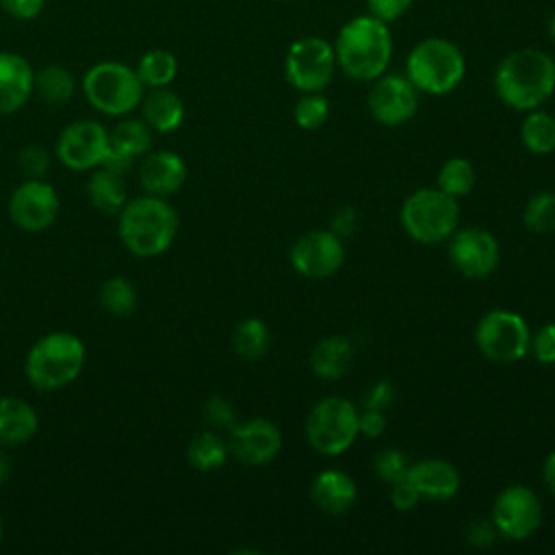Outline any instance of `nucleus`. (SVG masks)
Segmentation results:
<instances>
[{
    "label": "nucleus",
    "instance_id": "nucleus-1",
    "mask_svg": "<svg viewBox=\"0 0 555 555\" xmlns=\"http://www.w3.org/2000/svg\"><path fill=\"white\" fill-rule=\"evenodd\" d=\"M494 91L514 111H535L555 91V61L538 48L514 50L494 69Z\"/></svg>",
    "mask_w": 555,
    "mask_h": 555
},
{
    "label": "nucleus",
    "instance_id": "nucleus-2",
    "mask_svg": "<svg viewBox=\"0 0 555 555\" xmlns=\"http://www.w3.org/2000/svg\"><path fill=\"white\" fill-rule=\"evenodd\" d=\"M336 65L353 80H375L392 59V37L386 22L373 15L349 20L336 35Z\"/></svg>",
    "mask_w": 555,
    "mask_h": 555
},
{
    "label": "nucleus",
    "instance_id": "nucleus-3",
    "mask_svg": "<svg viewBox=\"0 0 555 555\" xmlns=\"http://www.w3.org/2000/svg\"><path fill=\"white\" fill-rule=\"evenodd\" d=\"M178 225V212L165 197L145 193L126 202L119 210V238L139 258H154L167 251L176 241Z\"/></svg>",
    "mask_w": 555,
    "mask_h": 555
},
{
    "label": "nucleus",
    "instance_id": "nucleus-4",
    "mask_svg": "<svg viewBox=\"0 0 555 555\" xmlns=\"http://www.w3.org/2000/svg\"><path fill=\"white\" fill-rule=\"evenodd\" d=\"M85 358V343L76 334L50 332L30 347L24 373L37 390H61L78 379Z\"/></svg>",
    "mask_w": 555,
    "mask_h": 555
},
{
    "label": "nucleus",
    "instance_id": "nucleus-5",
    "mask_svg": "<svg viewBox=\"0 0 555 555\" xmlns=\"http://www.w3.org/2000/svg\"><path fill=\"white\" fill-rule=\"evenodd\" d=\"M466 74L462 50L442 37H427L418 41L405 61V76L410 82L429 95L451 93Z\"/></svg>",
    "mask_w": 555,
    "mask_h": 555
},
{
    "label": "nucleus",
    "instance_id": "nucleus-6",
    "mask_svg": "<svg viewBox=\"0 0 555 555\" xmlns=\"http://www.w3.org/2000/svg\"><path fill=\"white\" fill-rule=\"evenodd\" d=\"M399 221L405 234L416 243L436 245L449 241L460 223L457 199L438 186L418 189L403 199Z\"/></svg>",
    "mask_w": 555,
    "mask_h": 555
},
{
    "label": "nucleus",
    "instance_id": "nucleus-7",
    "mask_svg": "<svg viewBox=\"0 0 555 555\" xmlns=\"http://www.w3.org/2000/svg\"><path fill=\"white\" fill-rule=\"evenodd\" d=\"M143 82L137 69L117 63L102 61L87 69L82 78V91L89 104L104 115H126L143 100Z\"/></svg>",
    "mask_w": 555,
    "mask_h": 555
},
{
    "label": "nucleus",
    "instance_id": "nucleus-8",
    "mask_svg": "<svg viewBox=\"0 0 555 555\" xmlns=\"http://www.w3.org/2000/svg\"><path fill=\"white\" fill-rule=\"evenodd\" d=\"M358 414L356 403L345 397L332 395L317 401L306 416L308 444L330 457L345 453L360 436Z\"/></svg>",
    "mask_w": 555,
    "mask_h": 555
},
{
    "label": "nucleus",
    "instance_id": "nucleus-9",
    "mask_svg": "<svg viewBox=\"0 0 555 555\" xmlns=\"http://www.w3.org/2000/svg\"><path fill=\"white\" fill-rule=\"evenodd\" d=\"M531 330L514 310H490L475 327V345L483 358L496 364H512L529 353Z\"/></svg>",
    "mask_w": 555,
    "mask_h": 555
},
{
    "label": "nucleus",
    "instance_id": "nucleus-10",
    "mask_svg": "<svg viewBox=\"0 0 555 555\" xmlns=\"http://www.w3.org/2000/svg\"><path fill=\"white\" fill-rule=\"evenodd\" d=\"M336 72L334 46L321 37H304L291 43L284 59L286 80L301 93L323 91Z\"/></svg>",
    "mask_w": 555,
    "mask_h": 555
},
{
    "label": "nucleus",
    "instance_id": "nucleus-11",
    "mask_svg": "<svg viewBox=\"0 0 555 555\" xmlns=\"http://www.w3.org/2000/svg\"><path fill=\"white\" fill-rule=\"evenodd\" d=\"M490 520L501 538L525 540L533 535L542 522V503L531 488L514 483L496 494Z\"/></svg>",
    "mask_w": 555,
    "mask_h": 555
},
{
    "label": "nucleus",
    "instance_id": "nucleus-12",
    "mask_svg": "<svg viewBox=\"0 0 555 555\" xmlns=\"http://www.w3.org/2000/svg\"><path fill=\"white\" fill-rule=\"evenodd\" d=\"M111 145L108 130L93 119H78L65 126L56 139L59 160L74 171H87L102 165Z\"/></svg>",
    "mask_w": 555,
    "mask_h": 555
},
{
    "label": "nucleus",
    "instance_id": "nucleus-13",
    "mask_svg": "<svg viewBox=\"0 0 555 555\" xmlns=\"http://www.w3.org/2000/svg\"><path fill=\"white\" fill-rule=\"evenodd\" d=\"M59 195L41 178H26L9 197V217L24 232H43L59 217Z\"/></svg>",
    "mask_w": 555,
    "mask_h": 555
},
{
    "label": "nucleus",
    "instance_id": "nucleus-14",
    "mask_svg": "<svg viewBox=\"0 0 555 555\" xmlns=\"http://www.w3.org/2000/svg\"><path fill=\"white\" fill-rule=\"evenodd\" d=\"M288 258L299 275L325 280L343 267L345 245L332 230H310L293 243Z\"/></svg>",
    "mask_w": 555,
    "mask_h": 555
},
{
    "label": "nucleus",
    "instance_id": "nucleus-15",
    "mask_svg": "<svg viewBox=\"0 0 555 555\" xmlns=\"http://www.w3.org/2000/svg\"><path fill=\"white\" fill-rule=\"evenodd\" d=\"M449 260L464 278H488L501 260L499 241L483 228L455 230L449 236Z\"/></svg>",
    "mask_w": 555,
    "mask_h": 555
},
{
    "label": "nucleus",
    "instance_id": "nucleus-16",
    "mask_svg": "<svg viewBox=\"0 0 555 555\" xmlns=\"http://www.w3.org/2000/svg\"><path fill=\"white\" fill-rule=\"evenodd\" d=\"M366 104L377 124L388 128L403 126L416 115L418 89L410 82L408 76L382 74L375 78Z\"/></svg>",
    "mask_w": 555,
    "mask_h": 555
},
{
    "label": "nucleus",
    "instance_id": "nucleus-17",
    "mask_svg": "<svg viewBox=\"0 0 555 555\" xmlns=\"http://www.w3.org/2000/svg\"><path fill=\"white\" fill-rule=\"evenodd\" d=\"M282 449L280 429L267 418H249L245 423H236L230 429L228 451L247 466H264L278 457Z\"/></svg>",
    "mask_w": 555,
    "mask_h": 555
},
{
    "label": "nucleus",
    "instance_id": "nucleus-18",
    "mask_svg": "<svg viewBox=\"0 0 555 555\" xmlns=\"http://www.w3.org/2000/svg\"><path fill=\"white\" fill-rule=\"evenodd\" d=\"M186 180V163L169 150L147 152L139 167V182L147 195L169 197L182 189Z\"/></svg>",
    "mask_w": 555,
    "mask_h": 555
},
{
    "label": "nucleus",
    "instance_id": "nucleus-19",
    "mask_svg": "<svg viewBox=\"0 0 555 555\" xmlns=\"http://www.w3.org/2000/svg\"><path fill=\"white\" fill-rule=\"evenodd\" d=\"M35 91V69L15 52H0V115L20 111Z\"/></svg>",
    "mask_w": 555,
    "mask_h": 555
},
{
    "label": "nucleus",
    "instance_id": "nucleus-20",
    "mask_svg": "<svg viewBox=\"0 0 555 555\" xmlns=\"http://www.w3.org/2000/svg\"><path fill=\"white\" fill-rule=\"evenodd\" d=\"M408 477L418 488L423 499L429 501H449L460 492V473L457 468L440 457H429L412 462Z\"/></svg>",
    "mask_w": 555,
    "mask_h": 555
},
{
    "label": "nucleus",
    "instance_id": "nucleus-21",
    "mask_svg": "<svg viewBox=\"0 0 555 555\" xmlns=\"http://www.w3.org/2000/svg\"><path fill=\"white\" fill-rule=\"evenodd\" d=\"M310 499L321 512L340 516L353 507L358 499V488L347 473L330 468L312 479Z\"/></svg>",
    "mask_w": 555,
    "mask_h": 555
},
{
    "label": "nucleus",
    "instance_id": "nucleus-22",
    "mask_svg": "<svg viewBox=\"0 0 555 555\" xmlns=\"http://www.w3.org/2000/svg\"><path fill=\"white\" fill-rule=\"evenodd\" d=\"M39 427L35 408L20 397H0V444L15 447L28 442Z\"/></svg>",
    "mask_w": 555,
    "mask_h": 555
},
{
    "label": "nucleus",
    "instance_id": "nucleus-23",
    "mask_svg": "<svg viewBox=\"0 0 555 555\" xmlns=\"http://www.w3.org/2000/svg\"><path fill=\"white\" fill-rule=\"evenodd\" d=\"M353 362V345L345 336H325L310 351V369L317 377L338 379Z\"/></svg>",
    "mask_w": 555,
    "mask_h": 555
},
{
    "label": "nucleus",
    "instance_id": "nucleus-24",
    "mask_svg": "<svg viewBox=\"0 0 555 555\" xmlns=\"http://www.w3.org/2000/svg\"><path fill=\"white\" fill-rule=\"evenodd\" d=\"M143 121L156 132H173L184 119V102L167 87L152 89L143 100Z\"/></svg>",
    "mask_w": 555,
    "mask_h": 555
},
{
    "label": "nucleus",
    "instance_id": "nucleus-25",
    "mask_svg": "<svg viewBox=\"0 0 555 555\" xmlns=\"http://www.w3.org/2000/svg\"><path fill=\"white\" fill-rule=\"evenodd\" d=\"M87 195L100 212L119 215L126 204V184L119 173L98 167L87 180Z\"/></svg>",
    "mask_w": 555,
    "mask_h": 555
},
{
    "label": "nucleus",
    "instance_id": "nucleus-26",
    "mask_svg": "<svg viewBox=\"0 0 555 555\" xmlns=\"http://www.w3.org/2000/svg\"><path fill=\"white\" fill-rule=\"evenodd\" d=\"M271 347V332L262 319L247 317L232 332V349L238 358L254 362L260 360Z\"/></svg>",
    "mask_w": 555,
    "mask_h": 555
},
{
    "label": "nucleus",
    "instance_id": "nucleus-27",
    "mask_svg": "<svg viewBox=\"0 0 555 555\" xmlns=\"http://www.w3.org/2000/svg\"><path fill=\"white\" fill-rule=\"evenodd\" d=\"M228 453V442L215 431H199L186 444V460L199 473L221 468L225 464Z\"/></svg>",
    "mask_w": 555,
    "mask_h": 555
},
{
    "label": "nucleus",
    "instance_id": "nucleus-28",
    "mask_svg": "<svg viewBox=\"0 0 555 555\" xmlns=\"http://www.w3.org/2000/svg\"><path fill=\"white\" fill-rule=\"evenodd\" d=\"M522 145L538 156L555 152V117L546 111H529L520 124Z\"/></svg>",
    "mask_w": 555,
    "mask_h": 555
},
{
    "label": "nucleus",
    "instance_id": "nucleus-29",
    "mask_svg": "<svg viewBox=\"0 0 555 555\" xmlns=\"http://www.w3.org/2000/svg\"><path fill=\"white\" fill-rule=\"evenodd\" d=\"M98 299H100V306L111 317L126 319L134 312V308L139 304V293L130 280H126L124 275H113L100 286Z\"/></svg>",
    "mask_w": 555,
    "mask_h": 555
},
{
    "label": "nucleus",
    "instance_id": "nucleus-30",
    "mask_svg": "<svg viewBox=\"0 0 555 555\" xmlns=\"http://www.w3.org/2000/svg\"><path fill=\"white\" fill-rule=\"evenodd\" d=\"M475 184H477V171L473 163L462 156H453L444 160L442 167L438 169L436 186L455 199L466 197L475 189Z\"/></svg>",
    "mask_w": 555,
    "mask_h": 555
},
{
    "label": "nucleus",
    "instance_id": "nucleus-31",
    "mask_svg": "<svg viewBox=\"0 0 555 555\" xmlns=\"http://www.w3.org/2000/svg\"><path fill=\"white\" fill-rule=\"evenodd\" d=\"M76 89L74 76L61 65H48L35 74V91L48 104H65Z\"/></svg>",
    "mask_w": 555,
    "mask_h": 555
},
{
    "label": "nucleus",
    "instance_id": "nucleus-32",
    "mask_svg": "<svg viewBox=\"0 0 555 555\" xmlns=\"http://www.w3.org/2000/svg\"><path fill=\"white\" fill-rule=\"evenodd\" d=\"M178 74V61L169 50H150L139 59L137 76L143 87H167Z\"/></svg>",
    "mask_w": 555,
    "mask_h": 555
},
{
    "label": "nucleus",
    "instance_id": "nucleus-33",
    "mask_svg": "<svg viewBox=\"0 0 555 555\" xmlns=\"http://www.w3.org/2000/svg\"><path fill=\"white\" fill-rule=\"evenodd\" d=\"M152 128L143 119H124L119 121L108 134L111 145L130 154V156H143L152 147Z\"/></svg>",
    "mask_w": 555,
    "mask_h": 555
},
{
    "label": "nucleus",
    "instance_id": "nucleus-34",
    "mask_svg": "<svg viewBox=\"0 0 555 555\" xmlns=\"http://www.w3.org/2000/svg\"><path fill=\"white\" fill-rule=\"evenodd\" d=\"M522 223L538 234L555 232V191H538L522 210Z\"/></svg>",
    "mask_w": 555,
    "mask_h": 555
},
{
    "label": "nucleus",
    "instance_id": "nucleus-35",
    "mask_svg": "<svg viewBox=\"0 0 555 555\" xmlns=\"http://www.w3.org/2000/svg\"><path fill=\"white\" fill-rule=\"evenodd\" d=\"M330 115V104L325 100V95H321V91L314 93H304L293 111L295 124L304 130H319Z\"/></svg>",
    "mask_w": 555,
    "mask_h": 555
},
{
    "label": "nucleus",
    "instance_id": "nucleus-36",
    "mask_svg": "<svg viewBox=\"0 0 555 555\" xmlns=\"http://www.w3.org/2000/svg\"><path fill=\"white\" fill-rule=\"evenodd\" d=\"M410 464L412 462L408 460V455L403 451H399V449H384V451H379L375 455L373 470H375V475L382 481H386L390 486V483H395V481H399V479H403L408 475Z\"/></svg>",
    "mask_w": 555,
    "mask_h": 555
},
{
    "label": "nucleus",
    "instance_id": "nucleus-37",
    "mask_svg": "<svg viewBox=\"0 0 555 555\" xmlns=\"http://www.w3.org/2000/svg\"><path fill=\"white\" fill-rule=\"evenodd\" d=\"M17 165L26 178H43L50 167V154L41 145H26L17 154Z\"/></svg>",
    "mask_w": 555,
    "mask_h": 555
},
{
    "label": "nucleus",
    "instance_id": "nucleus-38",
    "mask_svg": "<svg viewBox=\"0 0 555 555\" xmlns=\"http://www.w3.org/2000/svg\"><path fill=\"white\" fill-rule=\"evenodd\" d=\"M204 418L208 425L230 431L236 425V410L228 399L210 397L204 405Z\"/></svg>",
    "mask_w": 555,
    "mask_h": 555
},
{
    "label": "nucleus",
    "instance_id": "nucleus-39",
    "mask_svg": "<svg viewBox=\"0 0 555 555\" xmlns=\"http://www.w3.org/2000/svg\"><path fill=\"white\" fill-rule=\"evenodd\" d=\"M529 351L540 364H555V323H544L531 334Z\"/></svg>",
    "mask_w": 555,
    "mask_h": 555
},
{
    "label": "nucleus",
    "instance_id": "nucleus-40",
    "mask_svg": "<svg viewBox=\"0 0 555 555\" xmlns=\"http://www.w3.org/2000/svg\"><path fill=\"white\" fill-rule=\"evenodd\" d=\"M421 492L418 488L412 483V479L405 475L403 479L390 483V505L397 509V512H410L418 505L421 501Z\"/></svg>",
    "mask_w": 555,
    "mask_h": 555
},
{
    "label": "nucleus",
    "instance_id": "nucleus-41",
    "mask_svg": "<svg viewBox=\"0 0 555 555\" xmlns=\"http://www.w3.org/2000/svg\"><path fill=\"white\" fill-rule=\"evenodd\" d=\"M392 401H395V388L388 379H377L362 395V408H369V410H384L386 412L392 405Z\"/></svg>",
    "mask_w": 555,
    "mask_h": 555
},
{
    "label": "nucleus",
    "instance_id": "nucleus-42",
    "mask_svg": "<svg viewBox=\"0 0 555 555\" xmlns=\"http://www.w3.org/2000/svg\"><path fill=\"white\" fill-rule=\"evenodd\" d=\"M496 535H499V531H496L494 522L488 520V518H475V520H470L468 527H466V542H468L470 546H475V548H488V546H492L494 540H496Z\"/></svg>",
    "mask_w": 555,
    "mask_h": 555
},
{
    "label": "nucleus",
    "instance_id": "nucleus-43",
    "mask_svg": "<svg viewBox=\"0 0 555 555\" xmlns=\"http://www.w3.org/2000/svg\"><path fill=\"white\" fill-rule=\"evenodd\" d=\"M412 0H366L369 15L382 20V22H392L401 17L410 9Z\"/></svg>",
    "mask_w": 555,
    "mask_h": 555
},
{
    "label": "nucleus",
    "instance_id": "nucleus-44",
    "mask_svg": "<svg viewBox=\"0 0 555 555\" xmlns=\"http://www.w3.org/2000/svg\"><path fill=\"white\" fill-rule=\"evenodd\" d=\"M386 425H388V421H386V412L384 410L362 408V412L358 414V429L366 438H379L384 434Z\"/></svg>",
    "mask_w": 555,
    "mask_h": 555
},
{
    "label": "nucleus",
    "instance_id": "nucleus-45",
    "mask_svg": "<svg viewBox=\"0 0 555 555\" xmlns=\"http://www.w3.org/2000/svg\"><path fill=\"white\" fill-rule=\"evenodd\" d=\"M46 0H0L2 9L15 20H33L41 13Z\"/></svg>",
    "mask_w": 555,
    "mask_h": 555
},
{
    "label": "nucleus",
    "instance_id": "nucleus-46",
    "mask_svg": "<svg viewBox=\"0 0 555 555\" xmlns=\"http://www.w3.org/2000/svg\"><path fill=\"white\" fill-rule=\"evenodd\" d=\"M356 225H358V215H356V210L349 208V206H345V208H340V210L332 217L330 230H332L336 236L345 238V236H351V234H353Z\"/></svg>",
    "mask_w": 555,
    "mask_h": 555
},
{
    "label": "nucleus",
    "instance_id": "nucleus-47",
    "mask_svg": "<svg viewBox=\"0 0 555 555\" xmlns=\"http://www.w3.org/2000/svg\"><path fill=\"white\" fill-rule=\"evenodd\" d=\"M132 163H134V156H130V154H126V152H121V150L108 145V152H106V156H104V160H102L100 167H104V169L115 171V173L121 176V173H126V171L132 167Z\"/></svg>",
    "mask_w": 555,
    "mask_h": 555
},
{
    "label": "nucleus",
    "instance_id": "nucleus-48",
    "mask_svg": "<svg viewBox=\"0 0 555 555\" xmlns=\"http://www.w3.org/2000/svg\"><path fill=\"white\" fill-rule=\"evenodd\" d=\"M542 479L546 483V488L555 494V451L546 457L544 468H542Z\"/></svg>",
    "mask_w": 555,
    "mask_h": 555
},
{
    "label": "nucleus",
    "instance_id": "nucleus-49",
    "mask_svg": "<svg viewBox=\"0 0 555 555\" xmlns=\"http://www.w3.org/2000/svg\"><path fill=\"white\" fill-rule=\"evenodd\" d=\"M9 470H11V462H9V455L2 451V444H0V483H4V479L9 477Z\"/></svg>",
    "mask_w": 555,
    "mask_h": 555
},
{
    "label": "nucleus",
    "instance_id": "nucleus-50",
    "mask_svg": "<svg viewBox=\"0 0 555 555\" xmlns=\"http://www.w3.org/2000/svg\"><path fill=\"white\" fill-rule=\"evenodd\" d=\"M548 33H551V37H553V41H555V13H553V17H551V22H548Z\"/></svg>",
    "mask_w": 555,
    "mask_h": 555
},
{
    "label": "nucleus",
    "instance_id": "nucleus-51",
    "mask_svg": "<svg viewBox=\"0 0 555 555\" xmlns=\"http://www.w3.org/2000/svg\"><path fill=\"white\" fill-rule=\"evenodd\" d=\"M2 531H4V529H2V520H0V540H2Z\"/></svg>",
    "mask_w": 555,
    "mask_h": 555
}]
</instances>
